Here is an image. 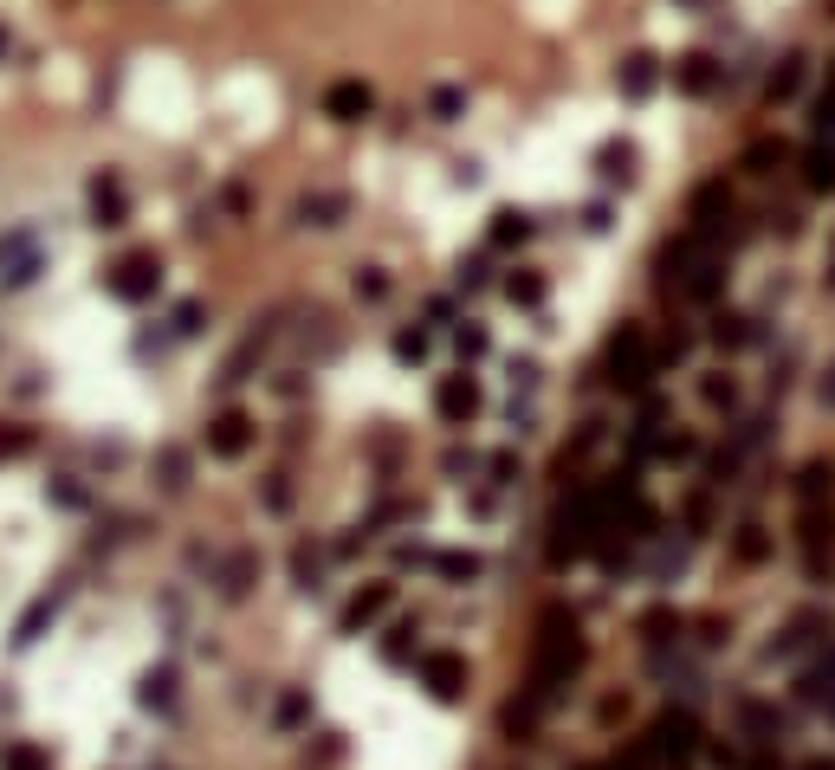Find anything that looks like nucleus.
<instances>
[{"mask_svg": "<svg viewBox=\"0 0 835 770\" xmlns=\"http://www.w3.org/2000/svg\"><path fill=\"white\" fill-rule=\"evenodd\" d=\"M421 680H428L434 699H460V693H467V660H460V654H428V660H421Z\"/></svg>", "mask_w": 835, "mask_h": 770, "instance_id": "5", "label": "nucleus"}, {"mask_svg": "<svg viewBox=\"0 0 835 770\" xmlns=\"http://www.w3.org/2000/svg\"><path fill=\"white\" fill-rule=\"evenodd\" d=\"M7 770H52V758H46L39 745H13V751H7Z\"/></svg>", "mask_w": 835, "mask_h": 770, "instance_id": "19", "label": "nucleus"}, {"mask_svg": "<svg viewBox=\"0 0 835 770\" xmlns=\"http://www.w3.org/2000/svg\"><path fill=\"white\" fill-rule=\"evenodd\" d=\"M816 130H823V136H835V85L823 91V98H816Z\"/></svg>", "mask_w": 835, "mask_h": 770, "instance_id": "25", "label": "nucleus"}, {"mask_svg": "<svg viewBox=\"0 0 835 770\" xmlns=\"http://www.w3.org/2000/svg\"><path fill=\"white\" fill-rule=\"evenodd\" d=\"M583 667V635L564 609H551L538 622V648H531V706H551L557 686H570V673Z\"/></svg>", "mask_w": 835, "mask_h": 770, "instance_id": "1", "label": "nucleus"}, {"mask_svg": "<svg viewBox=\"0 0 835 770\" xmlns=\"http://www.w3.org/2000/svg\"><path fill=\"white\" fill-rule=\"evenodd\" d=\"M505 292H512L518 305H538V298H544V279H538V272H512V279H505Z\"/></svg>", "mask_w": 835, "mask_h": 770, "instance_id": "17", "label": "nucleus"}, {"mask_svg": "<svg viewBox=\"0 0 835 770\" xmlns=\"http://www.w3.org/2000/svg\"><path fill=\"white\" fill-rule=\"evenodd\" d=\"M26 447H33V434H26V428H7V434H0V460H20Z\"/></svg>", "mask_w": 835, "mask_h": 770, "instance_id": "24", "label": "nucleus"}, {"mask_svg": "<svg viewBox=\"0 0 835 770\" xmlns=\"http://www.w3.org/2000/svg\"><path fill=\"white\" fill-rule=\"evenodd\" d=\"M395 356H402V363H421V356H428V330H402V337H395Z\"/></svg>", "mask_w": 835, "mask_h": 770, "instance_id": "20", "label": "nucleus"}, {"mask_svg": "<svg viewBox=\"0 0 835 770\" xmlns=\"http://www.w3.org/2000/svg\"><path fill=\"white\" fill-rule=\"evenodd\" d=\"M369 104H376V91H369L363 78H344V85H331V91H324V110H331L337 123H357V117H369Z\"/></svg>", "mask_w": 835, "mask_h": 770, "instance_id": "8", "label": "nucleus"}, {"mask_svg": "<svg viewBox=\"0 0 835 770\" xmlns=\"http://www.w3.org/2000/svg\"><path fill=\"white\" fill-rule=\"evenodd\" d=\"M246 447H253V421H246L240 408H227V415L208 421V453L214 460H240Z\"/></svg>", "mask_w": 835, "mask_h": 770, "instance_id": "4", "label": "nucleus"}, {"mask_svg": "<svg viewBox=\"0 0 835 770\" xmlns=\"http://www.w3.org/2000/svg\"><path fill=\"white\" fill-rule=\"evenodd\" d=\"M810 188H816V195H823V188H835V136L810 149Z\"/></svg>", "mask_w": 835, "mask_h": 770, "instance_id": "13", "label": "nucleus"}, {"mask_svg": "<svg viewBox=\"0 0 835 770\" xmlns=\"http://www.w3.org/2000/svg\"><path fill=\"white\" fill-rule=\"evenodd\" d=\"M797 85H803V59H784V72L771 78V98H790Z\"/></svg>", "mask_w": 835, "mask_h": 770, "instance_id": "22", "label": "nucleus"}, {"mask_svg": "<svg viewBox=\"0 0 835 770\" xmlns=\"http://www.w3.org/2000/svg\"><path fill=\"white\" fill-rule=\"evenodd\" d=\"M622 91H628V98H648V91H654V59H648V52H635V59L622 65Z\"/></svg>", "mask_w": 835, "mask_h": 770, "instance_id": "12", "label": "nucleus"}, {"mask_svg": "<svg viewBox=\"0 0 835 770\" xmlns=\"http://www.w3.org/2000/svg\"><path fill=\"white\" fill-rule=\"evenodd\" d=\"M33 266H39V259H33V240H26V233H7V240H0V279H7V285H26V279H33Z\"/></svg>", "mask_w": 835, "mask_h": 770, "instance_id": "9", "label": "nucleus"}, {"mask_svg": "<svg viewBox=\"0 0 835 770\" xmlns=\"http://www.w3.org/2000/svg\"><path fill=\"white\" fill-rule=\"evenodd\" d=\"M111 292L123 298V305H143V298H156V285H162V259L156 253H130V259H117L111 266Z\"/></svg>", "mask_w": 835, "mask_h": 770, "instance_id": "2", "label": "nucleus"}, {"mask_svg": "<svg viewBox=\"0 0 835 770\" xmlns=\"http://www.w3.org/2000/svg\"><path fill=\"white\" fill-rule=\"evenodd\" d=\"M454 343H460V356H486V330H460Z\"/></svg>", "mask_w": 835, "mask_h": 770, "instance_id": "28", "label": "nucleus"}, {"mask_svg": "<svg viewBox=\"0 0 835 770\" xmlns=\"http://www.w3.org/2000/svg\"><path fill=\"white\" fill-rule=\"evenodd\" d=\"M713 337L738 350V343H751V318H719V330H713Z\"/></svg>", "mask_w": 835, "mask_h": 770, "instance_id": "23", "label": "nucleus"}, {"mask_svg": "<svg viewBox=\"0 0 835 770\" xmlns=\"http://www.w3.org/2000/svg\"><path fill=\"white\" fill-rule=\"evenodd\" d=\"M738 557H745V563H758V557H764V538H758V525H745V538H738Z\"/></svg>", "mask_w": 835, "mask_h": 770, "instance_id": "27", "label": "nucleus"}, {"mask_svg": "<svg viewBox=\"0 0 835 770\" xmlns=\"http://www.w3.org/2000/svg\"><path fill=\"white\" fill-rule=\"evenodd\" d=\"M298 214H305L311 227H331V220L344 214V195H311V201H305V208H298Z\"/></svg>", "mask_w": 835, "mask_h": 770, "instance_id": "15", "label": "nucleus"}, {"mask_svg": "<svg viewBox=\"0 0 835 770\" xmlns=\"http://www.w3.org/2000/svg\"><path fill=\"white\" fill-rule=\"evenodd\" d=\"M745 162H751V169H758V175H764V169H771V162H784V149H777V143H758V149H751V156H745Z\"/></svg>", "mask_w": 835, "mask_h": 770, "instance_id": "26", "label": "nucleus"}, {"mask_svg": "<svg viewBox=\"0 0 835 770\" xmlns=\"http://www.w3.org/2000/svg\"><path fill=\"white\" fill-rule=\"evenodd\" d=\"M169 686H175V673H169V667L149 673V680H143V706H169Z\"/></svg>", "mask_w": 835, "mask_h": 770, "instance_id": "21", "label": "nucleus"}, {"mask_svg": "<svg viewBox=\"0 0 835 770\" xmlns=\"http://www.w3.org/2000/svg\"><path fill=\"white\" fill-rule=\"evenodd\" d=\"M641 628H648V641H667V628H674V615H667V609H654V615H648V622H641Z\"/></svg>", "mask_w": 835, "mask_h": 770, "instance_id": "29", "label": "nucleus"}, {"mask_svg": "<svg viewBox=\"0 0 835 770\" xmlns=\"http://www.w3.org/2000/svg\"><path fill=\"white\" fill-rule=\"evenodd\" d=\"M609 363L622 369V389H648V376H654V363H648V337H641V324H622L609 337Z\"/></svg>", "mask_w": 835, "mask_h": 770, "instance_id": "3", "label": "nucleus"}, {"mask_svg": "<svg viewBox=\"0 0 835 770\" xmlns=\"http://www.w3.org/2000/svg\"><path fill=\"white\" fill-rule=\"evenodd\" d=\"M680 85H687V91H706V85H713V65H706L700 52H693V59H680Z\"/></svg>", "mask_w": 835, "mask_h": 770, "instance_id": "18", "label": "nucleus"}, {"mask_svg": "<svg viewBox=\"0 0 835 770\" xmlns=\"http://www.w3.org/2000/svg\"><path fill=\"white\" fill-rule=\"evenodd\" d=\"M525 233H531V220H525V214H512V208L492 214V246H518Z\"/></svg>", "mask_w": 835, "mask_h": 770, "instance_id": "14", "label": "nucleus"}, {"mask_svg": "<svg viewBox=\"0 0 835 770\" xmlns=\"http://www.w3.org/2000/svg\"><path fill=\"white\" fill-rule=\"evenodd\" d=\"M803 770H835V764H823V758H816V764H803Z\"/></svg>", "mask_w": 835, "mask_h": 770, "instance_id": "30", "label": "nucleus"}, {"mask_svg": "<svg viewBox=\"0 0 835 770\" xmlns=\"http://www.w3.org/2000/svg\"><path fill=\"white\" fill-rule=\"evenodd\" d=\"M654 751L687 758V751H693V719H661V725H654Z\"/></svg>", "mask_w": 835, "mask_h": 770, "instance_id": "11", "label": "nucleus"}, {"mask_svg": "<svg viewBox=\"0 0 835 770\" xmlns=\"http://www.w3.org/2000/svg\"><path fill=\"white\" fill-rule=\"evenodd\" d=\"M389 602H395V583H369V589H357V596H350V609H344V635H363V628L376 622Z\"/></svg>", "mask_w": 835, "mask_h": 770, "instance_id": "7", "label": "nucleus"}, {"mask_svg": "<svg viewBox=\"0 0 835 770\" xmlns=\"http://www.w3.org/2000/svg\"><path fill=\"white\" fill-rule=\"evenodd\" d=\"M0 52H7V33H0Z\"/></svg>", "mask_w": 835, "mask_h": 770, "instance_id": "31", "label": "nucleus"}, {"mask_svg": "<svg viewBox=\"0 0 835 770\" xmlns=\"http://www.w3.org/2000/svg\"><path fill=\"white\" fill-rule=\"evenodd\" d=\"M434 570H441V576H479V557H473V550H441Z\"/></svg>", "mask_w": 835, "mask_h": 770, "instance_id": "16", "label": "nucleus"}, {"mask_svg": "<svg viewBox=\"0 0 835 770\" xmlns=\"http://www.w3.org/2000/svg\"><path fill=\"white\" fill-rule=\"evenodd\" d=\"M434 408H441V421H473L479 415V382L473 376H447L441 389H434Z\"/></svg>", "mask_w": 835, "mask_h": 770, "instance_id": "6", "label": "nucleus"}, {"mask_svg": "<svg viewBox=\"0 0 835 770\" xmlns=\"http://www.w3.org/2000/svg\"><path fill=\"white\" fill-rule=\"evenodd\" d=\"M91 214H98V227H123V214H130V201H123V188L111 182V175L91 182Z\"/></svg>", "mask_w": 835, "mask_h": 770, "instance_id": "10", "label": "nucleus"}]
</instances>
